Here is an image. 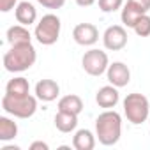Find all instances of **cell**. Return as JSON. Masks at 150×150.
I'll use <instances>...</instances> for the list:
<instances>
[{"label":"cell","instance_id":"cell-1","mask_svg":"<svg viewBox=\"0 0 150 150\" xmlns=\"http://www.w3.org/2000/svg\"><path fill=\"white\" fill-rule=\"evenodd\" d=\"M96 136L101 145L113 146L122 136V117L115 110H106L96 118Z\"/></svg>","mask_w":150,"mask_h":150},{"label":"cell","instance_id":"cell-2","mask_svg":"<svg viewBox=\"0 0 150 150\" xmlns=\"http://www.w3.org/2000/svg\"><path fill=\"white\" fill-rule=\"evenodd\" d=\"M37 60V51L32 42L13 44L9 51H6L2 62L7 72H25L28 71Z\"/></svg>","mask_w":150,"mask_h":150},{"label":"cell","instance_id":"cell-3","mask_svg":"<svg viewBox=\"0 0 150 150\" xmlns=\"http://www.w3.org/2000/svg\"><path fill=\"white\" fill-rule=\"evenodd\" d=\"M37 97L35 96H21V97H14V96H4L2 97V110L14 117V118H30L35 115L37 111Z\"/></svg>","mask_w":150,"mask_h":150},{"label":"cell","instance_id":"cell-4","mask_svg":"<svg viewBox=\"0 0 150 150\" xmlns=\"http://www.w3.org/2000/svg\"><path fill=\"white\" fill-rule=\"evenodd\" d=\"M124 115L132 125H141L150 117V103L143 94L132 92L124 99Z\"/></svg>","mask_w":150,"mask_h":150},{"label":"cell","instance_id":"cell-5","mask_svg":"<svg viewBox=\"0 0 150 150\" xmlns=\"http://www.w3.org/2000/svg\"><path fill=\"white\" fill-rule=\"evenodd\" d=\"M60 28H62L60 18L57 14L50 13V14H44L39 20V23H35L34 37L42 46H53L58 41V37H60Z\"/></svg>","mask_w":150,"mask_h":150},{"label":"cell","instance_id":"cell-6","mask_svg":"<svg viewBox=\"0 0 150 150\" xmlns=\"http://www.w3.org/2000/svg\"><path fill=\"white\" fill-rule=\"evenodd\" d=\"M81 67L83 71L88 74V76H101L104 74L110 67V58H108V53L103 51V50H88L85 51L83 58H81Z\"/></svg>","mask_w":150,"mask_h":150},{"label":"cell","instance_id":"cell-7","mask_svg":"<svg viewBox=\"0 0 150 150\" xmlns=\"http://www.w3.org/2000/svg\"><path fill=\"white\" fill-rule=\"evenodd\" d=\"M127 30L122 25H111L103 34V44L110 51H120L127 46Z\"/></svg>","mask_w":150,"mask_h":150},{"label":"cell","instance_id":"cell-8","mask_svg":"<svg viewBox=\"0 0 150 150\" xmlns=\"http://www.w3.org/2000/svg\"><path fill=\"white\" fill-rule=\"evenodd\" d=\"M72 39L80 46H94L99 41V30L94 23H78L72 30Z\"/></svg>","mask_w":150,"mask_h":150},{"label":"cell","instance_id":"cell-9","mask_svg":"<svg viewBox=\"0 0 150 150\" xmlns=\"http://www.w3.org/2000/svg\"><path fill=\"white\" fill-rule=\"evenodd\" d=\"M106 78L117 88L127 87L131 81V69L124 62H113V64H110V67L106 71Z\"/></svg>","mask_w":150,"mask_h":150},{"label":"cell","instance_id":"cell-10","mask_svg":"<svg viewBox=\"0 0 150 150\" xmlns=\"http://www.w3.org/2000/svg\"><path fill=\"white\" fill-rule=\"evenodd\" d=\"M60 96V87L55 80H39L35 83V97L42 103H51Z\"/></svg>","mask_w":150,"mask_h":150},{"label":"cell","instance_id":"cell-11","mask_svg":"<svg viewBox=\"0 0 150 150\" xmlns=\"http://www.w3.org/2000/svg\"><path fill=\"white\" fill-rule=\"evenodd\" d=\"M120 101V94H118V88L115 85H106V87H101L96 94V103L104 108V110H113Z\"/></svg>","mask_w":150,"mask_h":150},{"label":"cell","instance_id":"cell-12","mask_svg":"<svg viewBox=\"0 0 150 150\" xmlns=\"http://www.w3.org/2000/svg\"><path fill=\"white\" fill-rule=\"evenodd\" d=\"M97 136L90 129H78L72 136V146L76 150H94Z\"/></svg>","mask_w":150,"mask_h":150},{"label":"cell","instance_id":"cell-13","mask_svg":"<svg viewBox=\"0 0 150 150\" xmlns=\"http://www.w3.org/2000/svg\"><path fill=\"white\" fill-rule=\"evenodd\" d=\"M14 16H16V21L20 25H25V27H30L32 23H35L37 20V9L34 7V4L30 2H20L14 9Z\"/></svg>","mask_w":150,"mask_h":150},{"label":"cell","instance_id":"cell-14","mask_svg":"<svg viewBox=\"0 0 150 150\" xmlns=\"http://www.w3.org/2000/svg\"><path fill=\"white\" fill-rule=\"evenodd\" d=\"M55 122V127L67 134V132H72V131H76L78 127V115H72V113H67V111H58L53 118Z\"/></svg>","mask_w":150,"mask_h":150},{"label":"cell","instance_id":"cell-15","mask_svg":"<svg viewBox=\"0 0 150 150\" xmlns=\"http://www.w3.org/2000/svg\"><path fill=\"white\" fill-rule=\"evenodd\" d=\"M58 111H67V113H72V115H80L83 111V101H81V97L76 96V94H69V96L60 97V101H58Z\"/></svg>","mask_w":150,"mask_h":150},{"label":"cell","instance_id":"cell-16","mask_svg":"<svg viewBox=\"0 0 150 150\" xmlns=\"http://www.w3.org/2000/svg\"><path fill=\"white\" fill-rule=\"evenodd\" d=\"M7 42L13 44H21V42H32V34L25 25H13L7 28Z\"/></svg>","mask_w":150,"mask_h":150},{"label":"cell","instance_id":"cell-17","mask_svg":"<svg viewBox=\"0 0 150 150\" xmlns=\"http://www.w3.org/2000/svg\"><path fill=\"white\" fill-rule=\"evenodd\" d=\"M6 94L7 96H14V97L28 96L30 94V83H28V80L23 78V76H16V78L9 80L7 85H6Z\"/></svg>","mask_w":150,"mask_h":150},{"label":"cell","instance_id":"cell-18","mask_svg":"<svg viewBox=\"0 0 150 150\" xmlns=\"http://www.w3.org/2000/svg\"><path fill=\"white\" fill-rule=\"evenodd\" d=\"M18 136V124L9 117H0V141H13Z\"/></svg>","mask_w":150,"mask_h":150},{"label":"cell","instance_id":"cell-19","mask_svg":"<svg viewBox=\"0 0 150 150\" xmlns=\"http://www.w3.org/2000/svg\"><path fill=\"white\" fill-rule=\"evenodd\" d=\"M143 14H146V13H141L138 7H134V6H131V4L125 2L124 7H122V13H120V20H122V23H124L125 27L132 28V27L136 25V21H138Z\"/></svg>","mask_w":150,"mask_h":150},{"label":"cell","instance_id":"cell-20","mask_svg":"<svg viewBox=\"0 0 150 150\" xmlns=\"http://www.w3.org/2000/svg\"><path fill=\"white\" fill-rule=\"evenodd\" d=\"M132 30H134L139 37H148V35H150V14H148V13L143 14V16L136 21V25L132 27Z\"/></svg>","mask_w":150,"mask_h":150},{"label":"cell","instance_id":"cell-21","mask_svg":"<svg viewBox=\"0 0 150 150\" xmlns=\"http://www.w3.org/2000/svg\"><path fill=\"white\" fill-rule=\"evenodd\" d=\"M125 0H99V9L103 13H115L124 7Z\"/></svg>","mask_w":150,"mask_h":150},{"label":"cell","instance_id":"cell-22","mask_svg":"<svg viewBox=\"0 0 150 150\" xmlns=\"http://www.w3.org/2000/svg\"><path fill=\"white\" fill-rule=\"evenodd\" d=\"M37 4L46 9H62L65 6V0H37Z\"/></svg>","mask_w":150,"mask_h":150},{"label":"cell","instance_id":"cell-23","mask_svg":"<svg viewBox=\"0 0 150 150\" xmlns=\"http://www.w3.org/2000/svg\"><path fill=\"white\" fill-rule=\"evenodd\" d=\"M127 4L138 7L141 13H148L150 11V0H127Z\"/></svg>","mask_w":150,"mask_h":150},{"label":"cell","instance_id":"cell-24","mask_svg":"<svg viewBox=\"0 0 150 150\" xmlns=\"http://www.w3.org/2000/svg\"><path fill=\"white\" fill-rule=\"evenodd\" d=\"M18 4H20L18 0H0V11H2V13H9V11L16 9Z\"/></svg>","mask_w":150,"mask_h":150},{"label":"cell","instance_id":"cell-25","mask_svg":"<svg viewBox=\"0 0 150 150\" xmlns=\"http://www.w3.org/2000/svg\"><path fill=\"white\" fill-rule=\"evenodd\" d=\"M28 148H30V150H50V145L44 143V141H34Z\"/></svg>","mask_w":150,"mask_h":150},{"label":"cell","instance_id":"cell-26","mask_svg":"<svg viewBox=\"0 0 150 150\" xmlns=\"http://www.w3.org/2000/svg\"><path fill=\"white\" fill-rule=\"evenodd\" d=\"M74 2H76L80 7H90V6H94L97 0H74Z\"/></svg>","mask_w":150,"mask_h":150},{"label":"cell","instance_id":"cell-27","mask_svg":"<svg viewBox=\"0 0 150 150\" xmlns=\"http://www.w3.org/2000/svg\"><path fill=\"white\" fill-rule=\"evenodd\" d=\"M2 150H20V146H16V145H6V146H2Z\"/></svg>","mask_w":150,"mask_h":150},{"label":"cell","instance_id":"cell-28","mask_svg":"<svg viewBox=\"0 0 150 150\" xmlns=\"http://www.w3.org/2000/svg\"><path fill=\"white\" fill-rule=\"evenodd\" d=\"M148 124H150V117H148Z\"/></svg>","mask_w":150,"mask_h":150}]
</instances>
